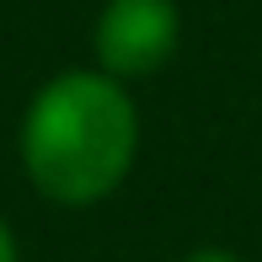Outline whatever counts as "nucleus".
<instances>
[{
  "mask_svg": "<svg viewBox=\"0 0 262 262\" xmlns=\"http://www.w3.org/2000/svg\"><path fill=\"white\" fill-rule=\"evenodd\" d=\"M139 150V113L123 80L102 70H64L21 118V171L43 198L64 209L118 193Z\"/></svg>",
  "mask_w": 262,
  "mask_h": 262,
  "instance_id": "obj_1",
  "label": "nucleus"
},
{
  "mask_svg": "<svg viewBox=\"0 0 262 262\" xmlns=\"http://www.w3.org/2000/svg\"><path fill=\"white\" fill-rule=\"evenodd\" d=\"M177 38H182V16L171 0H107L91 32V49H97L102 75L145 80L177 54Z\"/></svg>",
  "mask_w": 262,
  "mask_h": 262,
  "instance_id": "obj_2",
  "label": "nucleus"
},
{
  "mask_svg": "<svg viewBox=\"0 0 262 262\" xmlns=\"http://www.w3.org/2000/svg\"><path fill=\"white\" fill-rule=\"evenodd\" d=\"M182 262H246V257H235V252H225V246H198V252H187Z\"/></svg>",
  "mask_w": 262,
  "mask_h": 262,
  "instance_id": "obj_3",
  "label": "nucleus"
},
{
  "mask_svg": "<svg viewBox=\"0 0 262 262\" xmlns=\"http://www.w3.org/2000/svg\"><path fill=\"white\" fill-rule=\"evenodd\" d=\"M0 262H21V257H16V235H11L6 220H0Z\"/></svg>",
  "mask_w": 262,
  "mask_h": 262,
  "instance_id": "obj_4",
  "label": "nucleus"
}]
</instances>
